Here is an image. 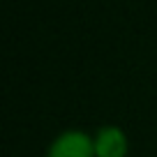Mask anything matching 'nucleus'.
<instances>
[{
  "label": "nucleus",
  "mask_w": 157,
  "mask_h": 157,
  "mask_svg": "<svg viewBox=\"0 0 157 157\" xmlns=\"http://www.w3.org/2000/svg\"><path fill=\"white\" fill-rule=\"evenodd\" d=\"M46 157H97L93 134L78 127L63 129L51 139L46 148Z\"/></svg>",
  "instance_id": "1"
},
{
  "label": "nucleus",
  "mask_w": 157,
  "mask_h": 157,
  "mask_svg": "<svg viewBox=\"0 0 157 157\" xmlns=\"http://www.w3.org/2000/svg\"><path fill=\"white\" fill-rule=\"evenodd\" d=\"M97 157H129V136L118 125H102L93 132Z\"/></svg>",
  "instance_id": "2"
}]
</instances>
